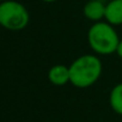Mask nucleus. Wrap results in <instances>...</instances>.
<instances>
[{
  "instance_id": "3",
  "label": "nucleus",
  "mask_w": 122,
  "mask_h": 122,
  "mask_svg": "<svg viewBox=\"0 0 122 122\" xmlns=\"http://www.w3.org/2000/svg\"><path fill=\"white\" fill-rule=\"evenodd\" d=\"M26 7L16 0H4L0 4V24L10 31H20L29 24Z\"/></svg>"
},
{
  "instance_id": "1",
  "label": "nucleus",
  "mask_w": 122,
  "mask_h": 122,
  "mask_svg": "<svg viewBox=\"0 0 122 122\" xmlns=\"http://www.w3.org/2000/svg\"><path fill=\"white\" fill-rule=\"evenodd\" d=\"M102 72L103 65L101 59L95 54H84L70 65V83L78 89H86L98 81Z\"/></svg>"
},
{
  "instance_id": "5",
  "label": "nucleus",
  "mask_w": 122,
  "mask_h": 122,
  "mask_svg": "<svg viewBox=\"0 0 122 122\" xmlns=\"http://www.w3.org/2000/svg\"><path fill=\"white\" fill-rule=\"evenodd\" d=\"M48 79L55 86H64L71 80L70 66L66 65H54L48 71Z\"/></svg>"
},
{
  "instance_id": "10",
  "label": "nucleus",
  "mask_w": 122,
  "mask_h": 122,
  "mask_svg": "<svg viewBox=\"0 0 122 122\" xmlns=\"http://www.w3.org/2000/svg\"><path fill=\"white\" fill-rule=\"evenodd\" d=\"M3 1H4V0H3Z\"/></svg>"
},
{
  "instance_id": "8",
  "label": "nucleus",
  "mask_w": 122,
  "mask_h": 122,
  "mask_svg": "<svg viewBox=\"0 0 122 122\" xmlns=\"http://www.w3.org/2000/svg\"><path fill=\"white\" fill-rule=\"evenodd\" d=\"M116 54L122 59V38L120 40V43H118V46H117V50H116Z\"/></svg>"
},
{
  "instance_id": "6",
  "label": "nucleus",
  "mask_w": 122,
  "mask_h": 122,
  "mask_svg": "<svg viewBox=\"0 0 122 122\" xmlns=\"http://www.w3.org/2000/svg\"><path fill=\"white\" fill-rule=\"evenodd\" d=\"M105 22L111 25H122V0H110L105 6Z\"/></svg>"
},
{
  "instance_id": "7",
  "label": "nucleus",
  "mask_w": 122,
  "mask_h": 122,
  "mask_svg": "<svg viewBox=\"0 0 122 122\" xmlns=\"http://www.w3.org/2000/svg\"><path fill=\"white\" fill-rule=\"evenodd\" d=\"M109 104L116 114L122 115V83L116 84L111 89L109 95Z\"/></svg>"
},
{
  "instance_id": "9",
  "label": "nucleus",
  "mask_w": 122,
  "mask_h": 122,
  "mask_svg": "<svg viewBox=\"0 0 122 122\" xmlns=\"http://www.w3.org/2000/svg\"><path fill=\"white\" fill-rule=\"evenodd\" d=\"M43 3H48V4H50V3H55V1H57V0H42Z\"/></svg>"
},
{
  "instance_id": "2",
  "label": "nucleus",
  "mask_w": 122,
  "mask_h": 122,
  "mask_svg": "<svg viewBox=\"0 0 122 122\" xmlns=\"http://www.w3.org/2000/svg\"><path fill=\"white\" fill-rule=\"evenodd\" d=\"M120 40L114 25L105 20L93 23L87 31L89 46L97 55H110L116 53Z\"/></svg>"
},
{
  "instance_id": "4",
  "label": "nucleus",
  "mask_w": 122,
  "mask_h": 122,
  "mask_svg": "<svg viewBox=\"0 0 122 122\" xmlns=\"http://www.w3.org/2000/svg\"><path fill=\"white\" fill-rule=\"evenodd\" d=\"M105 6L102 0H90L83 7V15L92 23L102 22L105 18Z\"/></svg>"
}]
</instances>
